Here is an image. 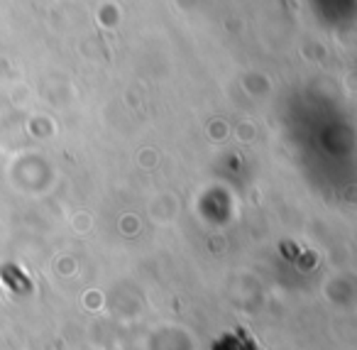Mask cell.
Returning <instances> with one entry per match:
<instances>
[{
  "instance_id": "obj_1",
  "label": "cell",
  "mask_w": 357,
  "mask_h": 350,
  "mask_svg": "<svg viewBox=\"0 0 357 350\" xmlns=\"http://www.w3.org/2000/svg\"><path fill=\"white\" fill-rule=\"evenodd\" d=\"M213 350H262V345H257V340L248 330L238 328L233 333L220 335V340L213 345Z\"/></svg>"
}]
</instances>
